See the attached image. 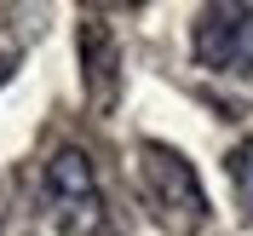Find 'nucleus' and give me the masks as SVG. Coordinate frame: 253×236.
I'll return each mask as SVG.
<instances>
[{
  "instance_id": "obj_3",
  "label": "nucleus",
  "mask_w": 253,
  "mask_h": 236,
  "mask_svg": "<svg viewBox=\"0 0 253 236\" xmlns=\"http://www.w3.org/2000/svg\"><path fill=\"white\" fill-rule=\"evenodd\" d=\"M190 47L219 75H253V6H207Z\"/></svg>"
},
{
  "instance_id": "obj_1",
  "label": "nucleus",
  "mask_w": 253,
  "mask_h": 236,
  "mask_svg": "<svg viewBox=\"0 0 253 236\" xmlns=\"http://www.w3.org/2000/svg\"><path fill=\"white\" fill-rule=\"evenodd\" d=\"M41 202H46V213L69 236H115V219H110V207H104L98 173H92V161L81 156V150H58L46 161Z\"/></svg>"
},
{
  "instance_id": "obj_4",
  "label": "nucleus",
  "mask_w": 253,
  "mask_h": 236,
  "mask_svg": "<svg viewBox=\"0 0 253 236\" xmlns=\"http://www.w3.org/2000/svg\"><path fill=\"white\" fill-rule=\"evenodd\" d=\"M81 63H86V93H92V104H98V110L115 104V87H121V52H115L110 23H98V17L81 23Z\"/></svg>"
},
{
  "instance_id": "obj_6",
  "label": "nucleus",
  "mask_w": 253,
  "mask_h": 236,
  "mask_svg": "<svg viewBox=\"0 0 253 236\" xmlns=\"http://www.w3.org/2000/svg\"><path fill=\"white\" fill-rule=\"evenodd\" d=\"M6 75H12V58H6V52H0V81H6Z\"/></svg>"
},
{
  "instance_id": "obj_5",
  "label": "nucleus",
  "mask_w": 253,
  "mask_h": 236,
  "mask_svg": "<svg viewBox=\"0 0 253 236\" xmlns=\"http://www.w3.org/2000/svg\"><path fill=\"white\" fill-rule=\"evenodd\" d=\"M230 185H236V202H242V213L253 219V139H242L236 150H230Z\"/></svg>"
},
{
  "instance_id": "obj_2",
  "label": "nucleus",
  "mask_w": 253,
  "mask_h": 236,
  "mask_svg": "<svg viewBox=\"0 0 253 236\" xmlns=\"http://www.w3.org/2000/svg\"><path fill=\"white\" fill-rule=\"evenodd\" d=\"M138 190L167 231H196L207 219V196H202L196 167L167 144H138Z\"/></svg>"
}]
</instances>
